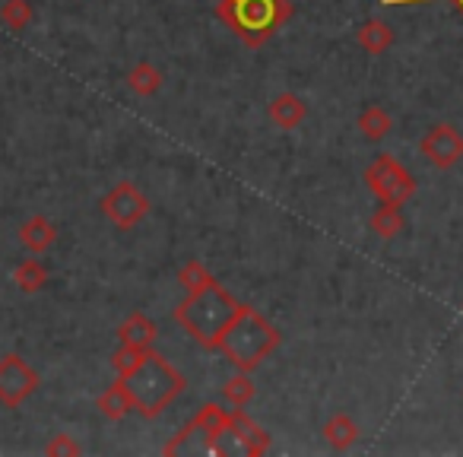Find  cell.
<instances>
[{
	"label": "cell",
	"instance_id": "cell-1",
	"mask_svg": "<svg viewBox=\"0 0 463 457\" xmlns=\"http://www.w3.org/2000/svg\"><path fill=\"white\" fill-rule=\"evenodd\" d=\"M283 334L277 330V324L270 318L260 315L254 305H245L235 311L229 324H225L222 337H219L216 349L239 368V372H254L273 349L279 347Z\"/></svg>",
	"mask_w": 463,
	"mask_h": 457
},
{
	"label": "cell",
	"instance_id": "cell-2",
	"mask_svg": "<svg viewBox=\"0 0 463 457\" xmlns=\"http://www.w3.org/2000/svg\"><path fill=\"white\" fill-rule=\"evenodd\" d=\"M292 14V0H216V20L245 48H264Z\"/></svg>",
	"mask_w": 463,
	"mask_h": 457
},
{
	"label": "cell",
	"instance_id": "cell-3",
	"mask_svg": "<svg viewBox=\"0 0 463 457\" xmlns=\"http://www.w3.org/2000/svg\"><path fill=\"white\" fill-rule=\"evenodd\" d=\"M241 309V302L225 290L219 280L200 286V290L187 292L184 302L175 309V324L184 328L200 347L216 349L219 337H222L225 324L235 318V311Z\"/></svg>",
	"mask_w": 463,
	"mask_h": 457
},
{
	"label": "cell",
	"instance_id": "cell-4",
	"mask_svg": "<svg viewBox=\"0 0 463 457\" xmlns=\"http://www.w3.org/2000/svg\"><path fill=\"white\" fill-rule=\"evenodd\" d=\"M124 385H128L130 397H134V410L146 419H156L184 394L187 378L165 359V356L149 349L140 366L124 375Z\"/></svg>",
	"mask_w": 463,
	"mask_h": 457
},
{
	"label": "cell",
	"instance_id": "cell-5",
	"mask_svg": "<svg viewBox=\"0 0 463 457\" xmlns=\"http://www.w3.org/2000/svg\"><path fill=\"white\" fill-rule=\"evenodd\" d=\"M229 435V410L219 404H203L200 413L162 448V454L172 457L181 451H197V454H225L222 438Z\"/></svg>",
	"mask_w": 463,
	"mask_h": 457
},
{
	"label": "cell",
	"instance_id": "cell-6",
	"mask_svg": "<svg viewBox=\"0 0 463 457\" xmlns=\"http://www.w3.org/2000/svg\"><path fill=\"white\" fill-rule=\"evenodd\" d=\"M365 187L378 197V204H393L403 206L416 197V178L410 175V168L391 153H378L365 166Z\"/></svg>",
	"mask_w": 463,
	"mask_h": 457
},
{
	"label": "cell",
	"instance_id": "cell-7",
	"mask_svg": "<svg viewBox=\"0 0 463 457\" xmlns=\"http://www.w3.org/2000/svg\"><path fill=\"white\" fill-rule=\"evenodd\" d=\"M149 197L140 191V187L134 185V181H118L115 187H111L109 194H102V200H99V210H102V216L109 219L111 225H118V229H134V225H140L143 219L149 216Z\"/></svg>",
	"mask_w": 463,
	"mask_h": 457
},
{
	"label": "cell",
	"instance_id": "cell-8",
	"mask_svg": "<svg viewBox=\"0 0 463 457\" xmlns=\"http://www.w3.org/2000/svg\"><path fill=\"white\" fill-rule=\"evenodd\" d=\"M42 387V375L20 353H7L0 359V404L7 410L23 406Z\"/></svg>",
	"mask_w": 463,
	"mask_h": 457
},
{
	"label": "cell",
	"instance_id": "cell-9",
	"mask_svg": "<svg viewBox=\"0 0 463 457\" xmlns=\"http://www.w3.org/2000/svg\"><path fill=\"white\" fill-rule=\"evenodd\" d=\"M419 153H422V159L429 162L431 168L448 172V168L460 166V159H463V134L454 124H444V121L431 124L422 140H419Z\"/></svg>",
	"mask_w": 463,
	"mask_h": 457
},
{
	"label": "cell",
	"instance_id": "cell-10",
	"mask_svg": "<svg viewBox=\"0 0 463 457\" xmlns=\"http://www.w3.org/2000/svg\"><path fill=\"white\" fill-rule=\"evenodd\" d=\"M229 438L239 444V451L248 457H260L270 451V435H267V429H260V425L248 416L245 406L229 413Z\"/></svg>",
	"mask_w": 463,
	"mask_h": 457
},
{
	"label": "cell",
	"instance_id": "cell-11",
	"mask_svg": "<svg viewBox=\"0 0 463 457\" xmlns=\"http://www.w3.org/2000/svg\"><path fill=\"white\" fill-rule=\"evenodd\" d=\"M267 118L273 128L279 130H296L302 128V121L308 118V102L298 92H279L270 105H267Z\"/></svg>",
	"mask_w": 463,
	"mask_h": 457
},
{
	"label": "cell",
	"instance_id": "cell-12",
	"mask_svg": "<svg viewBox=\"0 0 463 457\" xmlns=\"http://www.w3.org/2000/svg\"><path fill=\"white\" fill-rule=\"evenodd\" d=\"M118 340H121L124 347L153 349L156 340H159V328H156L153 318L143 315V311H130L121 321V328H118Z\"/></svg>",
	"mask_w": 463,
	"mask_h": 457
},
{
	"label": "cell",
	"instance_id": "cell-13",
	"mask_svg": "<svg viewBox=\"0 0 463 457\" xmlns=\"http://www.w3.org/2000/svg\"><path fill=\"white\" fill-rule=\"evenodd\" d=\"M58 242V225L48 216H29L20 225V245L33 254H45Z\"/></svg>",
	"mask_w": 463,
	"mask_h": 457
},
{
	"label": "cell",
	"instance_id": "cell-14",
	"mask_svg": "<svg viewBox=\"0 0 463 457\" xmlns=\"http://www.w3.org/2000/svg\"><path fill=\"white\" fill-rule=\"evenodd\" d=\"M96 406L109 423H121L124 416H130V413H134V397H130L124 378H118L111 387H105V394L96 400Z\"/></svg>",
	"mask_w": 463,
	"mask_h": 457
},
{
	"label": "cell",
	"instance_id": "cell-15",
	"mask_svg": "<svg viewBox=\"0 0 463 457\" xmlns=\"http://www.w3.org/2000/svg\"><path fill=\"white\" fill-rule=\"evenodd\" d=\"M321 435L334 451H349L359 442V425H355V419L349 416V413H334V416L324 423Z\"/></svg>",
	"mask_w": 463,
	"mask_h": 457
},
{
	"label": "cell",
	"instance_id": "cell-16",
	"mask_svg": "<svg viewBox=\"0 0 463 457\" xmlns=\"http://www.w3.org/2000/svg\"><path fill=\"white\" fill-rule=\"evenodd\" d=\"M393 29H391V23H384V20H365L359 29H355V42H359V48H365L368 54H384V52H391V45H393Z\"/></svg>",
	"mask_w": 463,
	"mask_h": 457
},
{
	"label": "cell",
	"instance_id": "cell-17",
	"mask_svg": "<svg viewBox=\"0 0 463 457\" xmlns=\"http://www.w3.org/2000/svg\"><path fill=\"white\" fill-rule=\"evenodd\" d=\"M162 71L156 64H149V61H140V64H134L128 73H124V86H128L134 96H143V99H149V96H156V92L162 90Z\"/></svg>",
	"mask_w": 463,
	"mask_h": 457
},
{
	"label": "cell",
	"instance_id": "cell-18",
	"mask_svg": "<svg viewBox=\"0 0 463 457\" xmlns=\"http://www.w3.org/2000/svg\"><path fill=\"white\" fill-rule=\"evenodd\" d=\"M359 134L365 137L368 143H381L387 134L393 130V118L387 115L381 105H365V109L359 111Z\"/></svg>",
	"mask_w": 463,
	"mask_h": 457
},
{
	"label": "cell",
	"instance_id": "cell-19",
	"mask_svg": "<svg viewBox=\"0 0 463 457\" xmlns=\"http://www.w3.org/2000/svg\"><path fill=\"white\" fill-rule=\"evenodd\" d=\"M368 225H372V233L378 235V239L391 242V239H397V235L406 229V216H403V210H400V206H393V204H381L378 210L372 213V219H368Z\"/></svg>",
	"mask_w": 463,
	"mask_h": 457
},
{
	"label": "cell",
	"instance_id": "cell-20",
	"mask_svg": "<svg viewBox=\"0 0 463 457\" xmlns=\"http://www.w3.org/2000/svg\"><path fill=\"white\" fill-rule=\"evenodd\" d=\"M14 283H16V290H20V292H26V296H35V292L45 290L48 267L42 264L39 258L20 261V264H16V271H14Z\"/></svg>",
	"mask_w": 463,
	"mask_h": 457
},
{
	"label": "cell",
	"instance_id": "cell-21",
	"mask_svg": "<svg viewBox=\"0 0 463 457\" xmlns=\"http://www.w3.org/2000/svg\"><path fill=\"white\" fill-rule=\"evenodd\" d=\"M258 394V385L251 381V372H239L232 375L229 381L222 385V400L232 406V410H239V406H248Z\"/></svg>",
	"mask_w": 463,
	"mask_h": 457
},
{
	"label": "cell",
	"instance_id": "cell-22",
	"mask_svg": "<svg viewBox=\"0 0 463 457\" xmlns=\"http://www.w3.org/2000/svg\"><path fill=\"white\" fill-rule=\"evenodd\" d=\"M33 20H35V10L29 0H4V7H0V23H4L10 33H23Z\"/></svg>",
	"mask_w": 463,
	"mask_h": 457
},
{
	"label": "cell",
	"instance_id": "cell-23",
	"mask_svg": "<svg viewBox=\"0 0 463 457\" xmlns=\"http://www.w3.org/2000/svg\"><path fill=\"white\" fill-rule=\"evenodd\" d=\"M149 349H137V347H118L115 353H111V368L118 372V378H124L128 372H134L137 366L143 362V356H146Z\"/></svg>",
	"mask_w": 463,
	"mask_h": 457
},
{
	"label": "cell",
	"instance_id": "cell-24",
	"mask_svg": "<svg viewBox=\"0 0 463 457\" xmlns=\"http://www.w3.org/2000/svg\"><path fill=\"white\" fill-rule=\"evenodd\" d=\"M213 273L206 271L203 264H200V261H187L184 267H181L178 271V283L184 286L187 292H194V290H200V286H206V283H213Z\"/></svg>",
	"mask_w": 463,
	"mask_h": 457
},
{
	"label": "cell",
	"instance_id": "cell-25",
	"mask_svg": "<svg viewBox=\"0 0 463 457\" xmlns=\"http://www.w3.org/2000/svg\"><path fill=\"white\" fill-rule=\"evenodd\" d=\"M45 454H52V457H80V454H83V444L73 442V435H67V432H58V435L45 444Z\"/></svg>",
	"mask_w": 463,
	"mask_h": 457
},
{
	"label": "cell",
	"instance_id": "cell-26",
	"mask_svg": "<svg viewBox=\"0 0 463 457\" xmlns=\"http://www.w3.org/2000/svg\"><path fill=\"white\" fill-rule=\"evenodd\" d=\"M416 4H454L463 14V0H378V7H416Z\"/></svg>",
	"mask_w": 463,
	"mask_h": 457
}]
</instances>
